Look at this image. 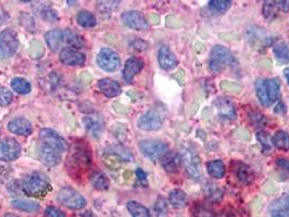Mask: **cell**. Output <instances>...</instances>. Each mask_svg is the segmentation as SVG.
Wrapping results in <instances>:
<instances>
[{
	"label": "cell",
	"mask_w": 289,
	"mask_h": 217,
	"mask_svg": "<svg viewBox=\"0 0 289 217\" xmlns=\"http://www.w3.org/2000/svg\"><path fill=\"white\" fill-rule=\"evenodd\" d=\"M52 190L49 179L45 174L34 172L23 180L22 191L27 197L45 198Z\"/></svg>",
	"instance_id": "cell-1"
},
{
	"label": "cell",
	"mask_w": 289,
	"mask_h": 217,
	"mask_svg": "<svg viewBox=\"0 0 289 217\" xmlns=\"http://www.w3.org/2000/svg\"><path fill=\"white\" fill-rule=\"evenodd\" d=\"M38 147L59 153H64L69 149L68 142L57 131L49 128L40 130Z\"/></svg>",
	"instance_id": "cell-2"
},
{
	"label": "cell",
	"mask_w": 289,
	"mask_h": 217,
	"mask_svg": "<svg viewBox=\"0 0 289 217\" xmlns=\"http://www.w3.org/2000/svg\"><path fill=\"white\" fill-rule=\"evenodd\" d=\"M235 64V58L232 52L224 46L216 45L210 52V70L212 72H221L226 66H232Z\"/></svg>",
	"instance_id": "cell-3"
},
{
	"label": "cell",
	"mask_w": 289,
	"mask_h": 217,
	"mask_svg": "<svg viewBox=\"0 0 289 217\" xmlns=\"http://www.w3.org/2000/svg\"><path fill=\"white\" fill-rule=\"evenodd\" d=\"M180 159H182L186 172L189 175L191 179L199 180L202 176L200 159L194 149L183 148L180 151Z\"/></svg>",
	"instance_id": "cell-4"
},
{
	"label": "cell",
	"mask_w": 289,
	"mask_h": 217,
	"mask_svg": "<svg viewBox=\"0 0 289 217\" xmlns=\"http://www.w3.org/2000/svg\"><path fill=\"white\" fill-rule=\"evenodd\" d=\"M19 47V39L15 31L7 28L0 33V59H9L14 56Z\"/></svg>",
	"instance_id": "cell-5"
},
{
	"label": "cell",
	"mask_w": 289,
	"mask_h": 217,
	"mask_svg": "<svg viewBox=\"0 0 289 217\" xmlns=\"http://www.w3.org/2000/svg\"><path fill=\"white\" fill-rule=\"evenodd\" d=\"M58 201L72 210H81L86 206V199L72 187H63L59 191Z\"/></svg>",
	"instance_id": "cell-6"
},
{
	"label": "cell",
	"mask_w": 289,
	"mask_h": 217,
	"mask_svg": "<svg viewBox=\"0 0 289 217\" xmlns=\"http://www.w3.org/2000/svg\"><path fill=\"white\" fill-rule=\"evenodd\" d=\"M140 149L144 155L148 159L155 161L161 159L165 153H167V144L161 140L156 139H144L140 142Z\"/></svg>",
	"instance_id": "cell-7"
},
{
	"label": "cell",
	"mask_w": 289,
	"mask_h": 217,
	"mask_svg": "<svg viewBox=\"0 0 289 217\" xmlns=\"http://www.w3.org/2000/svg\"><path fill=\"white\" fill-rule=\"evenodd\" d=\"M97 64L99 68L107 72H113L119 69L121 64L119 54L110 49V48H102L97 56Z\"/></svg>",
	"instance_id": "cell-8"
},
{
	"label": "cell",
	"mask_w": 289,
	"mask_h": 217,
	"mask_svg": "<svg viewBox=\"0 0 289 217\" xmlns=\"http://www.w3.org/2000/svg\"><path fill=\"white\" fill-rule=\"evenodd\" d=\"M21 146L13 138H4L0 140V161L11 162L19 158Z\"/></svg>",
	"instance_id": "cell-9"
},
{
	"label": "cell",
	"mask_w": 289,
	"mask_h": 217,
	"mask_svg": "<svg viewBox=\"0 0 289 217\" xmlns=\"http://www.w3.org/2000/svg\"><path fill=\"white\" fill-rule=\"evenodd\" d=\"M124 25L136 31H146L149 27V24L144 16L138 11H128L121 16Z\"/></svg>",
	"instance_id": "cell-10"
},
{
	"label": "cell",
	"mask_w": 289,
	"mask_h": 217,
	"mask_svg": "<svg viewBox=\"0 0 289 217\" xmlns=\"http://www.w3.org/2000/svg\"><path fill=\"white\" fill-rule=\"evenodd\" d=\"M162 123H163V117L161 114L155 110H150L138 120V127L144 130H156L159 129Z\"/></svg>",
	"instance_id": "cell-11"
},
{
	"label": "cell",
	"mask_w": 289,
	"mask_h": 217,
	"mask_svg": "<svg viewBox=\"0 0 289 217\" xmlns=\"http://www.w3.org/2000/svg\"><path fill=\"white\" fill-rule=\"evenodd\" d=\"M60 61L70 66L83 65L85 63V56L76 49H73V48L67 47L60 51Z\"/></svg>",
	"instance_id": "cell-12"
},
{
	"label": "cell",
	"mask_w": 289,
	"mask_h": 217,
	"mask_svg": "<svg viewBox=\"0 0 289 217\" xmlns=\"http://www.w3.org/2000/svg\"><path fill=\"white\" fill-rule=\"evenodd\" d=\"M144 68V62L143 60L136 57H131L128 59L125 65H124V70H123V78L124 80L131 83L134 80V77L140 73V72Z\"/></svg>",
	"instance_id": "cell-13"
},
{
	"label": "cell",
	"mask_w": 289,
	"mask_h": 217,
	"mask_svg": "<svg viewBox=\"0 0 289 217\" xmlns=\"http://www.w3.org/2000/svg\"><path fill=\"white\" fill-rule=\"evenodd\" d=\"M158 62L161 69L165 71H171L176 68L177 60L174 56V53L171 51V49L166 46H163L160 48L158 53Z\"/></svg>",
	"instance_id": "cell-14"
},
{
	"label": "cell",
	"mask_w": 289,
	"mask_h": 217,
	"mask_svg": "<svg viewBox=\"0 0 289 217\" xmlns=\"http://www.w3.org/2000/svg\"><path fill=\"white\" fill-rule=\"evenodd\" d=\"M214 106L218 108V112L222 117L227 119H234L236 117V108L233 105V102L225 97H219L214 101Z\"/></svg>",
	"instance_id": "cell-15"
},
{
	"label": "cell",
	"mask_w": 289,
	"mask_h": 217,
	"mask_svg": "<svg viewBox=\"0 0 289 217\" xmlns=\"http://www.w3.org/2000/svg\"><path fill=\"white\" fill-rule=\"evenodd\" d=\"M8 129L11 132H13V134L21 136H28L31 135L33 131L32 124L29 123V120L22 117L10 120L8 123Z\"/></svg>",
	"instance_id": "cell-16"
},
{
	"label": "cell",
	"mask_w": 289,
	"mask_h": 217,
	"mask_svg": "<svg viewBox=\"0 0 289 217\" xmlns=\"http://www.w3.org/2000/svg\"><path fill=\"white\" fill-rule=\"evenodd\" d=\"M180 163H182V159L180 155L175 152H167L161 158V165L164 170L170 174L178 173V170L180 167Z\"/></svg>",
	"instance_id": "cell-17"
},
{
	"label": "cell",
	"mask_w": 289,
	"mask_h": 217,
	"mask_svg": "<svg viewBox=\"0 0 289 217\" xmlns=\"http://www.w3.org/2000/svg\"><path fill=\"white\" fill-rule=\"evenodd\" d=\"M98 87L101 93L109 98L117 97L122 92L120 84L117 81L111 80V78H102L98 82Z\"/></svg>",
	"instance_id": "cell-18"
},
{
	"label": "cell",
	"mask_w": 289,
	"mask_h": 217,
	"mask_svg": "<svg viewBox=\"0 0 289 217\" xmlns=\"http://www.w3.org/2000/svg\"><path fill=\"white\" fill-rule=\"evenodd\" d=\"M45 39L50 50L57 52L64 43V32L61 29H52L45 35Z\"/></svg>",
	"instance_id": "cell-19"
},
{
	"label": "cell",
	"mask_w": 289,
	"mask_h": 217,
	"mask_svg": "<svg viewBox=\"0 0 289 217\" xmlns=\"http://www.w3.org/2000/svg\"><path fill=\"white\" fill-rule=\"evenodd\" d=\"M34 10L36 12V14L48 22H55L59 20L57 12L53 10L49 4L38 2L34 5Z\"/></svg>",
	"instance_id": "cell-20"
},
{
	"label": "cell",
	"mask_w": 289,
	"mask_h": 217,
	"mask_svg": "<svg viewBox=\"0 0 289 217\" xmlns=\"http://www.w3.org/2000/svg\"><path fill=\"white\" fill-rule=\"evenodd\" d=\"M38 155L41 162L48 166H55L59 164V163L62 160L61 153L50 151V150H47L40 147H38Z\"/></svg>",
	"instance_id": "cell-21"
},
{
	"label": "cell",
	"mask_w": 289,
	"mask_h": 217,
	"mask_svg": "<svg viewBox=\"0 0 289 217\" xmlns=\"http://www.w3.org/2000/svg\"><path fill=\"white\" fill-rule=\"evenodd\" d=\"M84 124H85V128L96 138H99L104 131V123L100 117L86 116L84 118Z\"/></svg>",
	"instance_id": "cell-22"
},
{
	"label": "cell",
	"mask_w": 289,
	"mask_h": 217,
	"mask_svg": "<svg viewBox=\"0 0 289 217\" xmlns=\"http://www.w3.org/2000/svg\"><path fill=\"white\" fill-rule=\"evenodd\" d=\"M236 176L239 182H242L244 185H249L255 179V174L251 171V168L244 164V163H236Z\"/></svg>",
	"instance_id": "cell-23"
},
{
	"label": "cell",
	"mask_w": 289,
	"mask_h": 217,
	"mask_svg": "<svg viewBox=\"0 0 289 217\" xmlns=\"http://www.w3.org/2000/svg\"><path fill=\"white\" fill-rule=\"evenodd\" d=\"M274 56L281 64L289 63V45L285 41H278L273 46Z\"/></svg>",
	"instance_id": "cell-24"
},
{
	"label": "cell",
	"mask_w": 289,
	"mask_h": 217,
	"mask_svg": "<svg viewBox=\"0 0 289 217\" xmlns=\"http://www.w3.org/2000/svg\"><path fill=\"white\" fill-rule=\"evenodd\" d=\"M204 196L208 199L210 202H219L222 200L223 198V189L220 188L218 185H215L213 183H208L206 184L203 188Z\"/></svg>",
	"instance_id": "cell-25"
},
{
	"label": "cell",
	"mask_w": 289,
	"mask_h": 217,
	"mask_svg": "<svg viewBox=\"0 0 289 217\" xmlns=\"http://www.w3.org/2000/svg\"><path fill=\"white\" fill-rule=\"evenodd\" d=\"M168 201L174 209H183L187 204V195L183 190L174 189L170 192Z\"/></svg>",
	"instance_id": "cell-26"
},
{
	"label": "cell",
	"mask_w": 289,
	"mask_h": 217,
	"mask_svg": "<svg viewBox=\"0 0 289 217\" xmlns=\"http://www.w3.org/2000/svg\"><path fill=\"white\" fill-rule=\"evenodd\" d=\"M264 84H266V89L268 93L270 104H273V102H275L280 98L281 92L280 83L278 80H275V78H269V80H264Z\"/></svg>",
	"instance_id": "cell-27"
},
{
	"label": "cell",
	"mask_w": 289,
	"mask_h": 217,
	"mask_svg": "<svg viewBox=\"0 0 289 217\" xmlns=\"http://www.w3.org/2000/svg\"><path fill=\"white\" fill-rule=\"evenodd\" d=\"M11 206L14 209L24 211V212H29V213L37 212V211H39L40 209L38 203H36L34 201H29V200H20V199L12 200Z\"/></svg>",
	"instance_id": "cell-28"
},
{
	"label": "cell",
	"mask_w": 289,
	"mask_h": 217,
	"mask_svg": "<svg viewBox=\"0 0 289 217\" xmlns=\"http://www.w3.org/2000/svg\"><path fill=\"white\" fill-rule=\"evenodd\" d=\"M64 32V43L68 44L70 48H82L84 47V39L81 35L76 34L75 32L72 31V29H67V31H63Z\"/></svg>",
	"instance_id": "cell-29"
},
{
	"label": "cell",
	"mask_w": 289,
	"mask_h": 217,
	"mask_svg": "<svg viewBox=\"0 0 289 217\" xmlns=\"http://www.w3.org/2000/svg\"><path fill=\"white\" fill-rule=\"evenodd\" d=\"M273 146L283 151L289 150V134L284 130H279L272 138Z\"/></svg>",
	"instance_id": "cell-30"
},
{
	"label": "cell",
	"mask_w": 289,
	"mask_h": 217,
	"mask_svg": "<svg viewBox=\"0 0 289 217\" xmlns=\"http://www.w3.org/2000/svg\"><path fill=\"white\" fill-rule=\"evenodd\" d=\"M76 21L82 27H85V28L94 27L96 25V23H97L95 15L92 13V12L86 11V10H82L78 12L76 15Z\"/></svg>",
	"instance_id": "cell-31"
},
{
	"label": "cell",
	"mask_w": 289,
	"mask_h": 217,
	"mask_svg": "<svg viewBox=\"0 0 289 217\" xmlns=\"http://www.w3.org/2000/svg\"><path fill=\"white\" fill-rule=\"evenodd\" d=\"M208 173L213 178H222L225 174V165L221 160H214L207 164Z\"/></svg>",
	"instance_id": "cell-32"
},
{
	"label": "cell",
	"mask_w": 289,
	"mask_h": 217,
	"mask_svg": "<svg viewBox=\"0 0 289 217\" xmlns=\"http://www.w3.org/2000/svg\"><path fill=\"white\" fill-rule=\"evenodd\" d=\"M11 87L14 90V92H16L20 95H27L31 93V90H32L31 84H29L28 81H26L25 78H22V77L13 78L11 82Z\"/></svg>",
	"instance_id": "cell-33"
},
{
	"label": "cell",
	"mask_w": 289,
	"mask_h": 217,
	"mask_svg": "<svg viewBox=\"0 0 289 217\" xmlns=\"http://www.w3.org/2000/svg\"><path fill=\"white\" fill-rule=\"evenodd\" d=\"M128 210L132 217H150L148 209L136 201H130L128 203Z\"/></svg>",
	"instance_id": "cell-34"
},
{
	"label": "cell",
	"mask_w": 289,
	"mask_h": 217,
	"mask_svg": "<svg viewBox=\"0 0 289 217\" xmlns=\"http://www.w3.org/2000/svg\"><path fill=\"white\" fill-rule=\"evenodd\" d=\"M90 179H92V184L94 186V188H96V189L104 191V190H107L108 188H109V185H110L109 179L107 178L105 174L95 173V174H93V176Z\"/></svg>",
	"instance_id": "cell-35"
},
{
	"label": "cell",
	"mask_w": 289,
	"mask_h": 217,
	"mask_svg": "<svg viewBox=\"0 0 289 217\" xmlns=\"http://www.w3.org/2000/svg\"><path fill=\"white\" fill-rule=\"evenodd\" d=\"M256 92H257V96L259 100H260L261 104L266 107H269L271 104L269 101V97H268V93H267V89H266V84H264V80H261V78H259L256 82Z\"/></svg>",
	"instance_id": "cell-36"
},
{
	"label": "cell",
	"mask_w": 289,
	"mask_h": 217,
	"mask_svg": "<svg viewBox=\"0 0 289 217\" xmlns=\"http://www.w3.org/2000/svg\"><path fill=\"white\" fill-rule=\"evenodd\" d=\"M278 7H276L275 1H270V0H267L263 3V8H262V13L266 17L267 20H273L275 19V16L278 15Z\"/></svg>",
	"instance_id": "cell-37"
},
{
	"label": "cell",
	"mask_w": 289,
	"mask_h": 217,
	"mask_svg": "<svg viewBox=\"0 0 289 217\" xmlns=\"http://www.w3.org/2000/svg\"><path fill=\"white\" fill-rule=\"evenodd\" d=\"M28 53L33 59H39L44 56L45 48L39 40H34L31 43V45H29Z\"/></svg>",
	"instance_id": "cell-38"
},
{
	"label": "cell",
	"mask_w": 289,
	"mask_h": 217,
	"mask_svg": "<svg viewBox=\"0 0 289 217\" xmlns=\"http://www.w3.org/2000/svg\"><path fill=\"white\" fill-rule=\"evenodd\" d=\"M154 214L155 217H167L168 208L165 199L159 197L154 204Z\"/></svg>",
	"instance_id": "cell-39"
},
{
	"label": "cell",
	"mask_w": 289,
	"mask_h": 217,
	"mask_svg": "<svg viewBox=\"0 0 289 217\" xmlns=\"http://www.w3.org/2000/svg\"><path fill=\"white\" fill-rule=\"evenodd\" d=\"M257 139L258 141L262 144L263 150L264 151H270L271 149H272V138H271L270 134L267 131L261 130V131H258L257 134Z\"/></svg>",
	"instance_id": "cell-40"
},
{
	"label": "cell",
	"mask_w": 289,
	"mask_h": 217,
	"mask_svg": "<svg viewBox=\"0 0 289 217\" xmlns=\"http://www.w3.org/2000/svg\"><path fill=\"white\" fill-rule=\"evenodd\" d=\"M232 1H227V0H212L209 2V7L214 12H225L227 9H230Z\"/></svg>",
	"instance_id": "cell-41"
},
{
	"label": "cell",
	"mask_w": 289,
	"mask_h": 217,
	"mask_svg": "<svg viewBox=\"0 0 289 217\" xmlns=\"http://www.w3.org/2000/svg\"><path fill=\"white\" fill-rule=\"evenodd\" d=\"M191 215L192 217H215L213 211L202 206H196L192 208Z\"/></svg>",
	"instance_id": "cell-42"
},
{
	"label": "cell",
	"mask_w": 289,
	"mask_h": 217,
	"mask_svg": "<svg viewBox=\"0 0 289 217\" xmlns=\"http://www.w3.org/2000/svg\"><path fill=\"white\" fill-rule=\"evenodd\" d=\"M120 1H99L98 9L102 13H112L119 7Z\"/></svg>",
	"instance_id": "cell-43"
},
{
	"label": "cell",
	"mask_w": 289,
	"mask_h": 217,
	"mask_svg": "<svg viewBox=\"0 0 289 217\" xmlns=\"http://www.w3.org/2000/svg\"><path fill=\"white\" fill-rule=\"evenodd\" d=\"M12 100H13V95L8 88L0 87V106L7 107L9 106Z\"/></svg>",
	"instance_id": "cell-44"
},
{
	"label": "cell",
	"mask_w": 289,
	"mask_h": 217,
	"mask_svg": "<svg viewBox=\"0 0 289 217\" xmlns=\"http://www.w3.org/2000/svg\"><path fill=\"white\" fill-rule=\"evenodd\" d=\"M221 87L223 90H224V92L234 94V95L239 94L240 92H242V86L238 85L237 83H234V82H227V81L222 82Z\"/></svg>",
	"instance_id": "cell-45"
},
{
	"label": "cell",
	"mask_w": 289,
	"mask_h": 217,
	"mask_svg": "<svg viewBox=\"0 0 289 217\" xmlns=\"http://www.w3.org/2000/svg\"><path fill=\"white\" fill-rule=\"evenodd\" d=\"M249 117H250L251 123L254 124V125H256L257 127H262V126H264L267 123L266 116H264L263 114L259 113V112H251L249 114Z\"/></svg>",
	"instance_id": "cell-46"
},
{
	"label": "cell",
	"mask_w": 289,
	"mask_h": 217,
	"mask_svg": "<svg viewBox=\"0 0 289 217\" xmlns=\"http://www.w3.org/2000/svg\"><path fill=\"white\" fill-rule=\"evenodd\" d=\"M10 173H11L10 167L4 164H0V185L3 184L5 180L8 179V177L10 176Z\"/></svg>",
	"instance_id": "cell-47"
},
{
	"label": "cell",
	"mask_w": 289,
	"mask_h": 217,
	"mask_svg": "<svg viewBox=\"0 0 289 217\" xmlns=\"http://www.w3.org/2000/svg\"><path fill=\"white\" fill-rule=\"evenodd\" d=\"M183 25L182 21H180L176 16H167L166 17V26L171 28H178Z\"/></svg>",
	"instance_id": "cell-48"
},
{
	"label": "cell",
	"mask_w": 289,
	"mask_h": 217,
	"mask_svg": "<svg viewBox=\"0 0 289 217\" xmlns=\"http://www.w3.org/2000/svg\"><path fill=\"white\" fill-rule=\"evenodd\" d=\"M45 213L47 217H65V214L62 212V211L55 207H49L46 210Z\"/></svg>",
	"instance_id": "cell-49"
},
{
	"label": "cell",
	"mask_w": 289,
	"mask_h": 217,
	"mask_svg": "<svg viewBox=\"0 0 289 217\" xmlns=\"http://www.w3.org/2000/svg\"><path fill=\"white\" fill-rule=\"evenodd\" d=\"M131 47H132V49H134L136 51H143V50H146L147 43H144V41L142 39H136L133 41V43H132Z\"/></svg>",
	"instance_id": "cell-50"
},
{
	"label": "cell",
	"mask_w": 289,
	"mask_h": 217,
	"mask_svg": "<svg viewBox=\"0 0 289 217\" xmlns=\"http://www.w3.org/2000/svg\"><path fill=\"white\" fill-rule=\"evenodd\" d=\"M276 165H278V167L281 168L282 171L289 173V159L280 158L276 160Z\"/></svg>",
	"instance_id": "cell-51"
},
{
	"label": "cell",
	"mask_w": 289,
	"mask_h": 217,
	"mask_svg": "<svg viewBox=\"0 0 289 217\" xmlns=\"http://www.w3.org/2000/svg\"><path fill=\"white\" fill-rule=\"evenodd\" d=\"M136 176L138 182H140L143 186H147L148 182H147V174L144 173L142 168H137L136 170Z\"/></svg>",
	"instance_id": "cell-52"
},
{
	"label": "cell",
	"mask_w": 289,
	"mask_h": 217,
	"mask_svg": "<svg viewBox=\"0 0 289 217\" xmlns=\"http://www.w3.org/2000/svg\"><path fill=\"white\" fill-rule=\"evenodd\" d=\"M275 3L278 9H281L284 12L289 11V1H287V0H278V1H275Z\"/></svg>",
	"instance_id": "cell-53"
},
{
	"label": "cell",
	"mask_w": 289,
	"mask_h": 217,
	"mask_svg": "<svg viewBox=\"0 0 289 217\" xmlns=\"http://www.w3.org/2000/svg\"><path fill=\"white\" fill-rule=\"evenodd\" d=\"M216 217H236V215H235L234 211L232 210H224Z\"/></svg>",
	"instance_id": "cell-54"
},
{
	"label": "cell",
	"mask_w": 289,
	"mask_h": 217,
	"mask_svg": "<svg viewBox=\"0 0 289 217\" xmlns=\"http://www.w3.org/2000/svg\"><path fill=\"white\" fill-rule=\"evenodd\" d=\"M286 112V107L284 104H282V102H280V104L275 107V113H278V114H284Z\"/></svg>",
	"instance_id": "cell-55"
},
{
	"label": "cell",
	"mask_w": 289,
	"mask_h": 217,
	"mask_svg": "<svg viewBox=\"0 0 289 217\" xmlns=\"http://www.w3.org/2000/svg\"><path fill=\"white\" fill-rule=\"evenodd\" d=\"M174 77H175L176 80L179 82L180 85H182L183 82H184V72H183L182 70H179V71L177 72V74H176L175 76H174Z\"/></svg>",
	"instance_id": "cell-56"
},
{
	"label": "cell",
	"mask_w": 289,
	"mask_h": 217,
	"mask_svg": "<svg viewBox=\"0 0 289 217\" xmlns=\"http://www.w3.org/2000/svg\"><path fill=\"white\" fill-rule=\"evenodd\" d=\"M149 22H151L152 24H159V22H160L159 16L155 15V14H150Z\"/></svg>",
	"instance_id": "cell-57"
},
{
	"label": "cell",
	"mask_w": 289,
	"mask_h": 217,
	"mask_svg": "<svg viewBox=\"0 0 289 217\" xmlns=\"http://www.w3.org/2000/svg\"><path fill=\"white\" fill-rule=\"evenodd\" d=\"M77 217H97L96 216L92 211H86V212H83V213H81L80 215H78Z\"/></svg>",
	"instance_id": "cell-58"
},
{
	"label": "cell",
	"mask_w": 289,
	"mask_h": 217,
	"mask_svg": "<svg viewBox=\"0 0 289 217\" xmlns=\"http://www.w3.org/2000/svg\"><path fill=\"white\" fill-rule=\"evenodd\" d=\"M271 217H289V215L282 213H271Z\"/></svg>",
	"instance_id": "cell-59"
},
{
	"label": "cell",
	"mask_w": 289,
	"mask_h": 217,
	"mask_svg": "<svg viewBox=\"0 0 289 217\" xmlns=\"http://www.w3.org/2000/svg\"><path fill=\"white\" fill-rule=\"evenodd\" d=\"M284 74H285L286 80H287V82H288V84H289V68H287V69L284 70Z\"/></svg>",
	"instance_id": "cell-60"
},
{
	"label": "cell",
	"mask_w": 289,
	"mask_h": 217,
	"mask_svg": "<svg viewBox=\"0 0 289 217\" xmlns=\"http://www.w3.org/2000/svg\"><path fill=\"white\" fill-rule=\"evenodd\" d=\"M4 217H19V216H16L15 214H12V213H7L4 215Z\"/></svg>",
	"instance_id": "cell-61"
}]
</instances>
